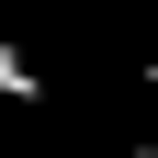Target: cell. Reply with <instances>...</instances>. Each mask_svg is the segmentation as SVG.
<instances>
[{
  "instance_id": "1",
  "label": "cell",
  "mask_w": 158,
  "mask_h": 158,
  "mask_svg": "<svg viewBox=\"0 0 158 158\" xmlns=\"http://www.w3.org/2000/svg\"><path fill=\"white\" fill-rule=\"evenodd\" d=\"M0 102H34V56H11V45H0Z\"/></svg>"
}]
</instances>
